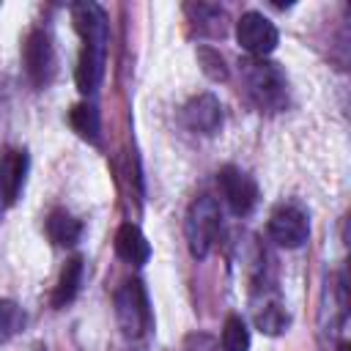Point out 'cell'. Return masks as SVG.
<instances>
[{
  "label": "cell",
  "instance_id": "6da1fadb",
  "mask_svg": "<svg viewBox=\"0 0 351 351\" xmlns=\"http://www.w3.org/2000/svg\"><path fill=\"white\" fill-rule=\"evenodd\" d=\"M241 80L247 88V96L258 110L277 112L288 104V80L277 63L269 58H247L241 60Z\"/></svg>",
  "mask_w": 351,
  "mask_h": 351
},
{
  "label": "cell",
  "instance_id": "7a4b0ae2",
  "mask_svg": "<svg viewBox=\"0 0 351 351\" xmlns=\"http://www.w3.org/2000/svg\"><path fill=\"white\" fill-rule=\"evenodd\" d=\"M222 230V211L219 203L208 195L197 197L189 211H186V222H184V233H186V247L192 252V258H206L211 252V247L217 244V236Z\"/></svg>",
  "mask_w": 351,
  "mask_h": 351
},
{
  "label": "cell",
  "instance_id": "3957f363",
  "mask_svg": "<svg viewBox=\"0 0 351 351\" xmlns=\"http://www.w3.org/2000/svg\"><path fill=\"white\" fill-rule=\"evenodd\" d=\"M115 318L129 340H140L151 329V304L140 280H126L115 291Z\"/></svg>",
  "mask_w": 351,
  "mask_h": 351
},
{
  "label": "cell",
  "instance_id": "277c9868",
  "mask_svg": "<svg viewBox=\"0 0 351 351\" xmlns=\"http://www.w3.org/2000/svg\"><path fill=\"white\" fill-rule=\"evenodd\" d=\"M22 66H25V74L27 80L36 85V88H44L52 82L55 77V47H52V38L47 30L36 27L27 33L25 44H22Z\"/></svg>",
  "mask_w": 351,
  "mask_h": 351
},
{
  "label": "cell",
  "instance_id": "5b68a950",
  "mask_svg": "<svg viewBox=\"0 0 351 351\" xmlns=\"http://www.w3.org/2000/svg\"><path fill=\"white\" fill-rule=\"evenodd\" d=\"M236 41L244 52H250V58H269L280 41V33L271 19L258 11H247L236 22Z\"/></svg>",
  "mask_w": 351,
  "mask_h": 351
},
{
  "label": "cell",
  "instance_id": "8992f818",
  "mask_svg": "<svg viewBox=\"0 0 351 351\" xmlns=\"http://www.w3.org/2000/svg\"><path fill=\"white\" fill-rule=\"evenodd\" d=\"M217 181H219V189H222V197H225L228 208L236 217H247L258 206V184L250 173L228 165V167L219 170Z\"/></svg>",
  "mask_w": 351,
  "mask_h": 351
},
{
  "label": "cell",
  "instance_id": "52a82bcc",
  "mask_svg": "<svg viewBox=\"0 0 351 351\" xmlns=\"http://www.w3.org/2000/svg\"><path fill=\"white\" fill-rule=\"evenodd\" d=\"M269 236L274 244L285 247V250H296L307 241L310 236V225H307V217L302 208L296 206H277L269 217Z\"/></svg>",
  "mask_w": 351,
  "mask_h": 351
},
{
  "label": "cell",
  "instance_id": "ba28073f",
  "mask_svg": "<svg viewBox=\"0 0 351 351\" xmlns=\"http://www.w3.org/2000/svg\"><path fill=\"white\" fill-rule=\"evenodd\" d=\"M181 118H184L186 129H192L195 134L211 137L222 129V104L214 93H200V96L186 101Z\"/></svg>",
  "mask_w": 351,
  "mask_h": 351
},
{
  "label": "cell",
  "instance_id": "9c48e42d",
  "mask_svg": "<svg viewBox=\"0 0 351 351\" xmlns=\"http://www.w3.org/2000/svg\"><path fill=\"white\" fill-rule=\"evenodd\" d=\"M71 16L77 25V33L82 36L85 47L107 49V14L96 3H77L71 5Z\"/></svg>",
  "mask_w": 351,
  "mask_h": 351
},
{
  "label": "cell",
  "instance_id": "30bf717a",
  "mask_svg": "<svg viewBox=\"0 0 351 351\" xmlns=\"http://www.w3.org/2000/svg\"><path fill=\"white\" fill-rule=\"evenodd\" d=\"M27 151L22 148H8L0 159V197L5 206L16 203L22 186H25V176H27Z\"/></svg>",
  "mask_w": 351,
  "mask_h": 351
},
{
  "label": "cell",
  "instance_id": "8fae6325",
  "mask_svg": "<svg viewBox=\"0 0 351 351\" xmlns=\"http://www.w3.org/2000/svg\"><path fill=\"white\" fill-rule=\"evenodd\" d=\"M104 55H107V49L85 47L82 44L80 58H77V71H74V80H77L80 93H93L99 88L101 74H104Z\"/></svg>",
  "mask_w": 351,
  "mask_h": 351
},
{
  "label": "cell",
  "instance_id": "7c38bea8",
  "mask_svg": "<svg viewBox=\"0 0 351 351\" xmlns=\"http://www.w3.org/2000/svg\"><path fill=\"white\" fill-rule=\"evenodd\" d=\"M115 252H118L121 261L140 266V263H145L151 258V244H148V239L143 236V230L137 225L123 222L118 228V233H115Z\"/></svg>",
  "mask_w": 351,
  "mask_h": 351
},
{
  "label": "cell",
  "instance_id": "4fadbf2b",
  "mask_svg": "<svg viewBox=\"0 0 351 351\" xmlns=\"http://www.w3.org/2000/svg\"><path fill=\"white\" fill-rule=\"evenodd\" d=\"M47 236L58 247H74L80 241V236H82V222L77 217H71L69 211L55 208L47 217Z\"/></svg>",
  "mask_w": 351,
  "mask_h": 351
},
{
  "label": "cell",
  "instance_id": "5bb4252c",
  "mask_svg": "<svg viewBox=\"0 0 351 351\" xmlns=\"http://www.w3.org/2000/svg\"><path fill=\"white\" fill-rule=\"evenodd\" d=\"M82 271H85V266H82V258L80 255H74V258L66 261V266L60 269V277L55 282V291H52V304L55 307H66L77 296L80 282H82Z\"/></svg>",
  "mask_w": 351,
  "mask_h": 351
},
{
  "label": "cell",
  "instance_id": "9a60e30c",
  "mask_svg": "<svg viewBox=\"0 0 351 351\" xmlns=\"http://www.w3.org/2000/svg\"><path fill=\"white\" fill-rule=\"evenodd\" d=\"M69 123H71V129L82 137V140H88V143H99V110L93 107V104H88V101H80V104H74L71 107V112H69Z\"/></svg>",
  "mask_w": 351,
  "mask_h": 351
},
{
  "label": "cell",
  "instance_id": "2e32d148",
  "mask_svg": "<svg viewBox=\"0 0 351 351\" xmlns=\"http://www.w3.org/2000/svg\"><path fill=\"white\" fill-rule=\"evenodd\" d=\"M255 326L266 335H280L288 326V310L280 299H266L261 307H255Z\"/></svg>",
  "mask_w": 351,
  "mask_h": 351
},
{
  "label": "cell",
  "instance_id": "e0dca14e",
  "mask_svg": "<svg viewBox=\"0 0 351 351\" xmlns=\"http://www.w3.org/2000/svg\"><path fill=\"white\" fill-rule=\"evenodd\" d=\"M186 14L189 19L200 27V30H208V33H219L225 30V11L219 5H211V3H189L186 5Z\"/></svg>",
  "mask_w": 351,
  "mask_h": 351
},
{
  "label": "cell",
  "instance_id": "ac0fdd59",
  "mask_svg": "<svg viewBox=\"0 0 351 351\" xmlns=\"http://www.w3.org/2000/svg\"><path fill=\"white\" fill-rule=\"evenodd\" d=\"M222 351H250V329L241 315H228L222 326Z\"/></svg>",
  "mask_w": 351,
  "mask_h": 351
},
{
  "label": "cell",
  "instance_id": "d6986e66",
  "mask_svg": "<svg viewBox=\"0 0 351 351\" xmlns=\"http://www.w3.org/2000/svg\"><path fill=\"white\" fill-rule=\"evenodd\" d=\"M22 326H25L22 307L16 302H11V299H0V343L11 340Z\"/></svg>",
  "mask_w": 351,
  "mask_h": 351
},
{
  "label": "cell",
  "instance_id": "ffe728a7",
  "mask_svg": "<svg viewBox=\"0 0 351 351\" xmlns=\"http://www.w3.org/2000/svg\"><path fill=\"white\" fill-rule=\"evenodd\" d=\"M197 60H200V66H203L208 80H214V82H225L228 80V66H225V60H222V55L217 49L200 47L197 49Z\"/></svg>",
  "mask_w": 351,
  "mask_h": 351
},
{
  "label": "cell",
  "instance_id": "44dd1931",
  "mask_svg": "<svg viewBox=\"0 0 351 351\" xmlns=\"http://www.w3.org/2000/svg\"><path fill=\"white\" fill-rule=\"evenodd\" d=\"M337 351H348V346H346V343H340V346H337Z\"/></svg>",
  "mask_w": 351,
  "mask_h": 351
}]
</instances>
